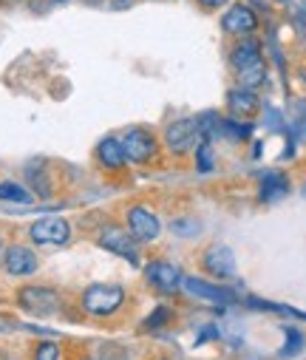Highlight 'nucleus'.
Listing matches in <instances>:
<instances>
[{
    "mask_svg": "<svg viewBox=\"0 0 306 360\" xmlns=\"http://www.w3.org/2000/svg\"><path fill=\"white\" fill-rule=\"evenodd\" d=\"M120 142H122V150H125L128 165H151V162L159 159V145H162V139H159L151 128L134 125V128H128V131L120 136Z\"/></svg>",
    "mask_w": 306,
    "mask_h": 360,
    "instance_id": "7ed1b4c3",
    "label": "nucleus"
},
{
    "mask_svg": "<svg viewBox=\"0 0 306 360\" xmlns=\"http://www.w3.org/2000/svg\"><path fill=\"white\" fill-rule=\"evenodd\" d=\"M230 65H233V71L238 77V85L258 88L267 79L264 51H261V43L255 37H238V43L230 51Z\"/></svg>",
    "mask_w": 306,
    "mask_h": 360,
    "instance_id": "f257e3e1",
    "label": "nucleus"
},
{
    "mask_svg": "<svg viewBox=\"0 0 306 360\" xmlns=\"http://www.w3.org/2000/svg\"><path fill=\"white\" fill-rule=\"evenodd\" d=\"M37 266H40L37 252L29 250L26 244H12V247H6V252H4V269H6L12 278H29V276L37 273Z\"/></svg>",
    "mask_w": 306,
    "mask_h": 360,
    "instance_id": "f8f14e48",
    "label": "nucleus"
},
{
    "mask_svg": "<svg viewBox=\"0 0 306 360\" xmlns=\"http://www.w3.org/2000/svg\"><path fill=\"white\" fill-rule=\"evenodd\" d=\"M181 290L190 295V298H198V301H208V304H230L233 301V292L219 287V284H210L204 278H196V276H184L181 278Z\"/></svg>",
    "mask_w": 306,
    "mask_h": 360,
    "instance_id": "4468645a",
    "label": "nucleus"
},
{
    "mask_svg": "<svg viewBox=\"0 0 306 360\" xmlns=\"http://www.w3.org/2000/svg\"><path fill=\"white\" fill-rule=\"evenodd\" d=\"M125 227L139 244H151L162 236V221L148 205H131L125 213Z\"/></svg>",
    "mask_w": 306,
    "mask_h": 360,
    "instance_id": "0eeeda50",
    "label": "nucleus"
},
{
    "mask_svg": "<svg viewBox=\"0 0 306 360\" xmlns=\"http://www.w3.org/2000/svg\"><path fill=\"white\" fill-rule=\"evenodd\" d=\"M258 15L247 6V4H233L224 15H222V32L230 37H253L258 32Z\"/></svg>",
    "mask_w": 306,
    "mask_h": 360,
    "instance_id": "9b49d317",
    "label": "nucleus"
},
{
    "mask_svg": "<svg viewBox=\"0 0 306 360\" xmlns=\"http://www.w3.org/2000/svg\"><path fill=\"white\" fill-rule=\"evenodd\" d=\"M156 360H173V357H156Z\"/></svg>",
    "mask_w": 306,
    "mask_h": 360,
    "instance_id": "bb28decb",
    "label": "nucleus"
},
{
    "mask_svg": "<svg viewBox=\"0 0 306 360\" xmlns=\"http://www.w3.org/2000/svg\"><path fill=\"white\" fill-rule=\"evenodd\" d=\"M117 4H125V0H117Z\"/></svg>",
    "mask_w": 306,
    "mask_h": 360,
    "instance_id": "cd10ccee",
    "label": "nucleus"
},
{
    "mask_svg": "<svg viewBox=\"0 0 306 360\" xmlns=\"http://www.w3.org/2000/svg\"><path fill=\"white\" fill-rule=\"evenodd\" d=\"M79 307L94 318H108L125 307V287L120 284H91L79 295Z\"/></svg>",
    "mask_w": 306,
    "mask_h": 360,
    "instance_id": "f03ea898",
    "label": "nucleus"
},
{
    "mask_svg": "<svg viewBox=\"0 0 306 360\" xmlns=\"http://www.w3.org/2000/svg\"><path fill=\"white\" fill-rule=\"evenodd\" d=\"M18 304L20 309H26L29 315H37V318H49V315H57L60 307H63V298L57 290L51 287H20L18 290Z\"/></svg>",
    "mask_w": 306,
    "mask_h": 360,
    "instance_id": "423d86ee",
    "label": "nucleus"
},
{
    "mask_svg": "<svg viewBox=\"0 0 306 360\" xmlns=\"http://www.w3.org/2000/svg\"><path fill=\"white\" fill-rule=\"evenodd\" d=\"M213 162H216V156H213V145H210L208 136H204V139L196 145V167H198L201 173H208V170H213Z\"/></svg>",
    "mask_w": 306,
    "mask_h": 360,
    "instance_id": "aec40b11",
    "label": "nucleus"
},
{
    "mask_svg": "<svg viewBox=\"0 0 306 360\" xmlns=\"http://www.w3.org/2000/svg\"><path fill=\"white\" fill-rule=\"evenodd\" d=\"M196 4H198L204 12H219V9H224L227 4H233V0H196Z\"/></svg>",
    "mask_w": 306,
    "mask_h": 360,
    "instance_id": "5701e85b",
    "label": "nucleus"
},
{
    "mask_svg": "<svg viewBox=\"0 0 306 360\" xmlns=\"http://www.w3.org/2000/svg\"><path fill=\"white\" fill-rule=\"evenodd\" d=\"M74 360H94L91 354H79V357H74Z\"/></svg>",
    "mask_w": 306,
    "mask_h": 360,
    "instance_id": "393cba45",
    "label": "nucleus"
},
{
    "mask_svg": "<svg viewBox=\"0 0 306 360\" xmlns=\"http://www.w3.org/2000/svg\"><path fill=\"white\" fill-rule=\"evenodd\" d=\"M29 238L40 247H60L71 238V224L60 216H46L29 227Z\"/></svg>",
    "mask_w": 306,
    "mask_h": 360,
    "instance_id": "1a4fd4ad",
    "label": "nucleus"
},
{
    "mask_svg": "<svg viewBox=\"0 0 306 360\" xmlns=\"http://www.w3.org/2000/svg\"><path fill=\"white\" fill-rule=\"evenodd\" d=\"M34 199L32 191H26L20 182H12V179H6V182H0V202H15V205H29Z\"/></svg>",
    "mask_w": 306,
    "mask_h": 360,
    "instance_id": "f3484780",
    "label": "nucleus"
},
{
    "mask_svg": "<svg viewBox=\"0 0 306 360\" xmlns=\"http://www.w3.org/2000/svg\"><path fill=\"white\" fill-rule=\"evenodd\" d=\"M201 269L216 281H230L236 276V255L224 244H210L201 255Z\"/></svg>",
    "mask_w": 306,
    "mask_h": 360,
    "instance_id": "9d476101",
    "label": "nucleus"
},
{
    "mask_svg": "<svg viewBox=\"0 0 306 360\" xmlns=\"http://www.w3.org/2000/svg\"><path fill=\"white\" fill-rule=\"evenodd\" d=\"M96 360H128V352L122 346H114V343H106L99 349V357Z\"/></svg>",
    "mask_w": 306,
    "mask_h": 360,
    "instance_id": "4be33fe9",
    "label": "nucleus"
},
{
    "mask_svg": "<svg viewBox=\"0 0 306 360\" xmlns=\"http://www.w3.org/2000/svg\"><path fill=\"white\" fill-rule=\"evenodd\" d=\"M94 159L102 170H108V173H117L128 165L125 159V150H122V142L120 136H106V139H99L96 148H94Z\"/></svg>",
    "mask_w": 306,
    "mask_h": 360,
    "instance_id": "2eb2a0df",
    "label": "nucleus"
},
{
    "mask_svg": "<svg viewBox=\"0 0 306 360\" xmlns=\"http://www.w3.org/2000/svg\"><path fill=\"white\" fill-rule=\"evenodd\" d=\"M173 318H176V309H173V307H165V304H162V307H156V309H153V312H151V315L145 318L142 329H162V326H167V323H170Z\"/></svg>",
    "mask_w": 306,
    "mask_h": 360,
    "instance_id": "6ab92c4d",
    "label": "nucleus"
},
{
    "mask_svg": "<svg viewBox=\"0 0 306 360\" xmlns=\"http://www.w3.org/2000/svg\"><path fill=\"white\" fill-rule=\"evenodd\" d=\"M32 360H63V349L54 340H40L32 352Z\"/></svg>",
    "mask_w": 306,
    "mask_h": 360,
    "instance_id": "412c9836",
    "label": "nucleus"
},
{
    "mask_svg": "<svg viewBox=\"0 0 306 360\" xmlns=\"http://www.w3.org/2000/svg\"><path fill=\"white\" fill-rule=\"evenodd\" d=\"M26 176H29V182L34 185V193L37 196H51V182H49V176H46V167L43 165H32L26 167Z\"/></svg>",
    "mask_w": 306,
    "mask_h": 360,
    "instance_id": "a211bd4d",
    "label": "nucleus"
},
{
    "mask_svg": "<svg viewBox=\"0 0 306 360\" xmlns=\"http://www.w3.org/2000/svg\"><path fill=\"white\" fill-rule=\"evenodd\" d=\"M286 193H289V182H286L283 173L269 170V173L261 176V202H275Z\"/></svg>",
    "mask_w": 306,
    "mask_h": 360,
    "instance_id": "dca6fc26",
    "label": "nucleus"
},
{
    "mask_svg": "<svg viewBox=\"0 0 306 360\" xmlns=\"http://www.w3.org/2000/svg\"><path fill=\"white\" fill-rule=\"evenodd\" d=\"M204 139L201 134V125H198V117H181V120H173L165 134H162V145L167 148V153L173 156H187L190 150H196V145Z\"/></svg>",
    "mask_w": 306,
    "mask_h": 360,
    "instance_id": "20e7f679",
    "label": "nucleus"
},
{
    "mask_svg": "<svg viewBox=\"0 0 306 360\" xmlns=\"http://www.w3.org/2000/svg\"><path fill=\"white\" fill-rule=\"evenodd\" d=\"M51 4H68V0H51Z\"/></svg>",
    "mask_w": 306,
    "mask_h": 360,
    "instance_id": "a878e982",
    "label": "nucleus"
},
{
    "mask_svg": "<svg viewBox=\"0 0 306 360\" xmlns=\"http://www.w3.org/2000/svg\"><path fill=\"white\" fill-rule=\"evenodd\" d=\"M286 335H289V346L283 349V354H292V352H298V349H300L303 335H300V332H295V329H286Z\"/></svg>",
    "mask_w": 306,
    "mask_h": 360,
    "instance_id": "b1692460",
    "label": "nucleus"
},
{
    "mask_svg": "<svg viewBox=\"0 0 306 360\" xmlns=\"http://www.w3.org/2000/svg\"><path fill=\"white\" fill-rule=\"evenodd\" d=\"M227 111L233 120H253L258 111H261V100L255 94V88H247V85H233L227 91Z\"/></svg>",
    "mask_w": 306,
    "mask_h": 360,
    "instance_id": "ddd939ff",
    "label": "nucleus"
},
{
    "mask_svg": "<svg viewBox=\"0 0 306 360\" xmlns=\"http://www.w3.org/2000/svg\"><path fill=\"white\" fill-rule=\"evenodd\" d=\"M96 244L102 250H108L120 258H125L128 264L139 266L142 264V255H139V241L128 233V227H120V224H106L96 236Z\"/></svg>",
    "mask_w": 306,
    "mask_h": 360,
    "instance_id": "39448f33",
    "label": "nucleus"
},
{
    "mask_svg": "<svg viewBox=\"0 0 306 360\" xmlns=\"http://www.w3.org/2000/svg\"><path fill=\"white\" fill-rule=\"evenodd\" d=\"M181 278H184L181 266H176L170 261H151V264H145V281L156 292H162V295H176L181 290Z\"/></svg>",
    "mask_w": 306,
    "mask_h": 360,
    "instance_id": "6e6552de",
    "label": "nucleus"
}]
</instances>
